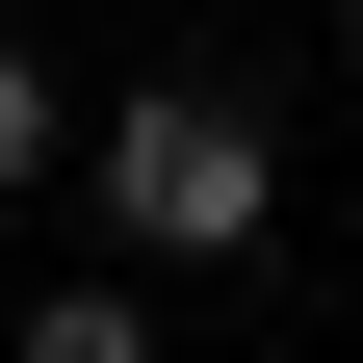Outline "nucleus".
Instances as JSON below:
<instances>
[{
	"mask_svg": "<svg viewBox=\"0 0 363 363\" xmlns=\"http://www.w3.org/2000/svg\"><path fill=\"white\" fill-rule=\"evenodd\" d=\"M78 182H104V208H130L156 259H259V208H286V130H259L234 78H130Z\"/></svg>",
	"mask_w": 363,
	"mask_h": 363,
	"instance_id": "obj_1",
	"label": "nucleus"
},
{
	"mask_svg": "<svg viewBox=\"0 0 363 363\" xmlns=\"http://www.w3.org/2000/svg\"><path fill=\"white\" fill-rule=\"evenodd\" d=\"M0 363H156V311H130V286H52V311H26Z\"/></svg>",
	"mask_w": 363,
	"mask_h": 363,
	"instance_id": "obj_2",
	"label": "nucleus"
},
{
	"mask_svg": "<svg viewBox=\"0 0 363 363\" xmlns=\"http://www.w3.org/2000/svg\"><path fill=\"white\" fill-rule=\"evenodd\" d=\"M0 182H52V78H26V26H0Z\"/></svg>",
	"mask_w": 363,
	"mask_h": 363,
	"instance_id": "obj_3",
	"label": "nucleus"
},
{
	"mask_svg": "<svg viewBox=\"0 0 363 363\" xmlns=\"http://www.w3.org/2000/svg\"><path fill=\"white\" fill-rule=\"evenodd\" d=\"M337 52H363V0H337Z\"/></svg>",
	"mask_w": 363,
	"mask_h": 363,
	"instance_id": "obj_4",
	"label": "nucleus"
}]
</instances>
